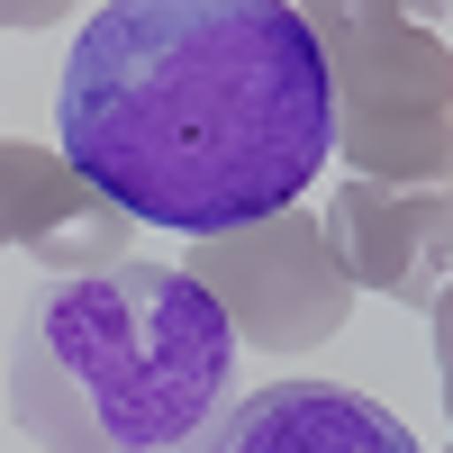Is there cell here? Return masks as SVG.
Instances as JSON below:
<instances>
[{
    "label": "cell",
    "instance_id": "6da1fadb",
    "mask_svg": "<svg viewBox=\"0 0 453 453\" xmlns=\"http://www.w3.org/2000/svg\"><path fill=\"white\" fill-rule=\"evenodd\" d=\"M64 164L173 236H236L326 173V64L290 0H109L55 109Z\"/></svg>",
    "mask_w": 453,
    "mask_h": 453
},
{
    "label": "cell",
    "instance_id": "7a4b0ae2",
    "mask_svg": "<svg viewBox=\"0 0 453 453\" xmlns=\"http://www.w3.org/2000/svg\"><path fill=\"white\" fill-rule=\"evenodd\" d=\"M236 381V335L181 263L46 281L10 335V418L46 453H191Z\"/></svg>",
    "mask_w": 453,
    "mask_h": 453
},
{
    "label": "cell",
    "instance_id": "3957f363",
    "mask_svg": "<svg viewBox=\"0 0 453 453\" xmlns=\"http://www.w3.org/2000/svg\"><path fill=\"white\" fill-rule=\"evenodd\" d=\"M299 27L326 64V145H345L354 181L435 191L453 155L444 36L418 27L408 10H372V0H318V10H299Z\"/></svg>",
    "mask_w": 453,
    "mask_h": 453
},
{
    "label": "cell",
    "instance_id": "277c9868",
    "mask_svg": "<svg viewBox=\"0 0 453 453\" xmlns=\"http://www.w3.org/2000/svg\"><path fill=\"white\" fill-rule=\"evenodd\" d=\"M181 281L226 318V335H245L263 354H309L354 309V290H345L309 209H281L263 226H236V236H200Z\"/></svg>",
    "mask_w": 453,
    "mask_h": 453
},
{
    "label": "cell",
    "instance_id": "5b68a950",
    "mask_svg": "<svg viewBox=\"0 0 453 453\" xmlns=\"http://www.w3.org/2000/svg\"><path fill=\"white\" fill-rule=\"evenodd\" d=\"M318 236L335 254L345 290H381L399 309H444V263H453V200L408 191V181H345L326 200Z\"/></svg>",
    "mask_w": 453,
    "mask_h": 453
},
{
    "label": "cell",
    "instance_id": "8992f818",
    "mask_svg": "<svg viewBox=\"0 0 453 453\" xmlns=\"http://www.w3.org/2000/svg\"><path fill=\"white\" fill-rule=\"evenodd\" d=\"M0 245H27L46 263V281H73V273L127 263V218L109 209L55 145L0 136Z\"/></svg>",
    "mask_w": 453,
    "mask_h": 453
},
{
    "label": "cell",
    "instance_id": "52a82bcc",
    "mask_svg": "<svg viewBox=\"0 0 453 453\" xmlns=\"http://www.w3.org/2000/svg\"><path fill=\"white\" fill-rule=\"evenodd\" d=\"M191 453H418V435L345 381H273L218 408V426Z\"/></svg>",
    "mask_w": 453,
    "mask_h": 453
},
{
    "label": "cell",
    "instance_id": "ba28073f",
    "mask_svg": "<svg viewBox=\"0 0 453 453\" xmlns=\"http://www.w3.org/2000/svg\"><path fill=\"white\" fill-rule=\"evenodd\" d=\"M0 254H10V245H0Z\"/></svg>",
    "mask_w": 453,
    "mask_h": 453
}]
</instances>
